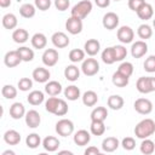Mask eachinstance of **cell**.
<instances>
[{"mask_svg": "<svg viewBox=\"0 0 155 155\" xmlns=\"http://www.w3.org/2000/svg\"><path fill=\"white\" fill-rule=\"evenodd\" d=\"M21 62H23V61H22V58H21V56H19V53H18L17 50L16 51H8V52H6V54L4 57V63L8 68H15Z\"/></svg>", "mask_w": 155, "mask_h": 155, "instance_id": "7c38bea8", "label": "cell"}, {"mask_svg": "<svg viewBox=\"0 0 155 155\" xmlns=\"http://www.w3.org/2000/svg\"><path fill=\"white\" fill-rule=\"evenodd\" d=\"M17 86H18V88H19L21 91L27 92V91H29V90L33 87V80L29 79V78H22V79H19Z\"/></svg>", "mask_w": 155, "mask_h": 155, "instance_id": "bcb514c9", "label": "cell"}, {"mask_svg": "<svg viewBox=\"0 0 155 155\" xmlns=\"http://www.w3.org/2000/svg\"><path fill=\"white\" fill-rule=\"evenodd\" d=\"M155 133V121L153 119H143L134 127V134L137 138H149Z\"/></svg>", "mask_w": 155, "mask_h": 155, "instance_id": "6da1fadb", "label": "cell"}, {"mask_svg": "<svg viewBox=\"0 0 155 155\" xmlns=\"http://www.w3.org/2000/svg\"><path fill=\"white\" fill-rule=\"evenodd\" d=\"M136 87H137L138 92H140V93H150L151 92V88H150V85H149V76H142V78H139L137 80Z\"/></svg>", "mask_w": 155, "mask_h": 155, "instance_id": "d6a6232c", "label": "cell"}, {"mask_svg": "<svg viewBox=\"0 0 155 155\" xmlns=\"http://www.w3.org/2000/svg\"><path fill=\"white\" fill-rule=\"evenodd\" d=\"M45 99V96H44V92L39 91V90H35V91H31L28 97H27V101L29 104L31 105H40Z\"/></svg>", "mask_w": 155, "mask_h": 155, "instance_id": "484cf974", "label": "cell"}, {"mask_svg": "<svg viewBox=\"0 0 155 155\" xmlns=\"http://www.w3.org/2000/svg\"><path fill=\"white\" fill-rule=\"evenodd\" d=\"M121 145L125 150H133L136 147V140L132 137H126L121 140Z\"/></svg>", "mask_w": 155, "mask_h": 155, "instance_id": "681fc988", "label": "cell"}, {"mask_svg": "<svg viewBox=\"0 0 155 155\" xmlns=\"http://www.w3.org/2000/svg\"><path fill=\"white\" fill-rule=\"evenodd\" d=\"M102 24L105 29L108 30H113L119 25V16L115 12H107L103 16L102 19Z\"/></svg>", "mask_w": 155, "mask_h": 155, "instance_id": "9c48e42d", "label": "cell"}, {"mask_svg": "<svg viewBox=\"0 0 155 155\" xmlns=\"http://www.w3.org/2000/svg\"><path fill=\"white\" fill-rule=\"evenodd\" d=\"M17 51H18V53H19V56H21V58H22L23 62H31L34 59V51L31 48L25 47V46H22Z\"/></svg>", "mask_w": 155, "mask_h": 155, "instance_id": "ab89813d", "label": "cell"}, {"mask_svg": "<svg viewBox=\"0 0 155 155\" xmlns=\"http://www.w3.org/2000/svg\"><path fill=\"white\" fill-rule=\"evenodd\" d=\"M90 131L93 136H102L105 132V125L104 121H98V120H91V126Z\"/></svg>", "mask_w": 155, "mask_h": 155, "instance_id": "4dcf8cb0", "label": "cell"}, {"mask_svg": "<svg viewBox=\"0 0 155 155\" xmlns=\"http://www.w3.org/2000/svg\"><path fill=\"white\" fill-rule=\"evenodd\" d=\"M140 153L144 155H151L155 151V143L149 139V138H144L140 143Z\"/></svg>", "mask_w": 155, "mask_h": 155, "instance_id": "e575fe53", "label": "cell"}, {"mask_svg": "<svg viewBox=\"0 0 155 155\" xmlns=\"http://www.w3.org/2000/svg\"><path fill=\"white\" fill-rule=\"evenodd\" d=\"M40 143H41V138H40V136H39L38 133H30V134H28L27 138H25V144H27V147L30 148V149L38 148V147L40 145Z\"/></svg>", "mask_w": 155, "mask_h": 155, "instance_id": "f35d334b", "label": "cell"}, {"mask_svg": "<svg viewBox=\"0 0 155 155\" xmlns=\"http://www.w3.org/2000/svg\"><path fill=\"white\" fill-rule=\"evenodd\" d=\"M59 154H68V155H71L73 153H71V151H68V150H63V151H59Z\"/></svg>", "mask_w": 155, "mask_h": 155, "instance_id": "91938a15", "label": "cell"}, {"mask_svg": "<svg viewBox=\"0 0 155 155\" xmlns=\"http://www.w3.org/2000/svg\"><path fill=\"white\" fill-rule=\"evenodd\" d=\"M117 39H119V41L120 42H122V44H130V42H132L133 41V39H134V31H133V29L131 28V27H128V25H122V27H120L119 29H117Z\"/></svg>", "mask_w": 155, "mask_h": 155, "instance_id": "52a82bcc", "label": "cell"}, {"mask_svg": "<svg viewBox=\"0 0 155 155\" xmlns=\"http://www.w3.org/2000/svg\"><path fill=\"white\" fill-rule=\"evenodd\" d=\"M92 11V2L90 0H82L78 4H75L71 8V16L78 17L80 19L86 18Z\"/></svg>", "mask_w": 155, "mask_h": 155, "instance_id": "7a4b0ae2", "label": "cell"}, {"mask_svg": "<svg viewBox=\"0 0 155 155\" xmlns=\"http://www.w3.org/2000/svg\"><path fill=\"white\" fill-rule=\"evenodd\" d=\"M64 76H65V79H67L68 81L74 82V81H76V80L79 79V76H80V70H79V68H78L76 65H74V64L67 65L65 69H64Z\"/></svg>", "mask_w": 155, "mask_h": 155, "instance_id": "603a6c76", "label": "cell"}, {"mask_svg": "<svg viewBox=\"0 0 155 155\" xmlns=\"http://www.w3.org/2000/svg\"><path fill=\"white\" fill-rule=\"evenodd\" d=\"M64 97L68 101H76L80 97V88L75 85H70L64 90Z\"/></svg>", "mask_w": 155, "mask_h": 155, "instance_id": "d590c367", "label": "cell"}, {"mask_svg": "<svg viewBox=\"0 0 155 155\" xmlns=\"http://www.w3.org/2000/svg\"><path fill=\"white\" fill-rule=\"evenodd\" d=\"M24 117H25V124H27V126L29 128H36V127H39V125L41 122L40 114L36 110H34V109L27 111Z\"/></svg>", "mask_w": 155, "mask_h": 155, "instance_id": "4fadbf2b", "label": "cell"}, {"mask_svg": "<svg viewBox=\"0 0 155 155\" xmlns=\"http://www.w3.org/2000/svg\"><path fill=\"white\" fill-rule=\"evenodd\" d=\"M15 155V151H12V150H6V151H4L2 153V155Z\"/></svg>", "mask_w": 155, "mask_h": 155, "instance_id": "680465c9", "label": "cell"}, {"mask_svg": "<svg viewBox=\"0 0 155 155\" xmlns=\"http://www.w3.org/2000/svg\"><path fill=\"white\" fill-rule=\"evenodd\" d=\"M12 39L16 44H24L28 39H29V34L25 29L23 28H18V29H15L13 33H12Z\"/></svg>", "mask_w": 155, "mask_h": 155, "instance_id": "83f0119b", "label": "cell"}, {"mask_svg": "<svg viewBox=\"0 0 155 155\" xmlns=\"http://www.w3.org/2000/svg\"><path fill=\"white\" fill-rule=\"evenodd\" d=\"M137 16L140 18V19H143V21H148V19H150L151 17H153V15H154V10H153V6L150 5V4H148V2H145L137 12Z\"/></svg>", "mask_w": 155, "mask_h": 155, "instance_id": "d4e9b609", "label": "cell"}, {"mask_svg": "<svg viewBox=\"0 0 155 155\" xmlns=\"http://www.w3.org/2000/svg\"><path fill=\"white\" fill-rule=\"evenodd\" d=\"M120 143L116 137H107L102 142V150L105 153H113L119 148Z\"/></svg>", "mask_w": 155, "mask_h": 155, "instance_id": "e0dca14e", "label": "cell"}, {"mask_svg": "<svg viewBox=\"0 0 155 155\" xmlns=\"http://www.w3.org/2000/svg\"><path fill=\"white\" fill-rule=\"evenodd\" d=\"M85 51L81 48H74L69 52V59L73 63H78V62H82L85 59Z\"/></svg>", "mask_w": 155, "mask_h": 155, "instance_id": "60d3db41", "label": "cell"}, {"mask_svg": "<svg viewBox=\"0 0 155 155\" xmlns=\"http://www.w3.org/2000/svg\"><path fill=\"white\" fill-rule=\"evenodd\" d=\"M69 5H70V1L69 0H54V7L58 11H65V10H68Z\"/></svg>", "mask_w": 155, "mask_h": 155, "instance_id": "f5cc1de1", "label": "cell"}, {"mask_svg": "<svg viewBox=\"0 0 155 155\" xmlns=\"http://www.w3.org/2000/svg\"><path fill=\"white\" fill-rule=\"evenodd\" d=\"M148 52V45L144 40H138L131 46V54L133 58H140Z\"/></svg>", "mask_w": 155, "mask_h": 155, "instance_id": "30bf717a", "label": "cell"}, {"mask_svg": "<svg viewBox=\"0 0 155 155\" xmlns=\"http://www.w3.org/2000/svg\"><path fill=\"white\" fill-rule=\"evenodd\" d=\"M11 5V0H0V6L1 7H8Z\"/></svg>", "mask_w": 155, "mask_h": 155, "instance_id": "6f0895ef", "label": "cell"}, {"mask_svg": "<svg viewBox=\"0 0 155 155\" xmlns=\"http://www.w3.org/2000/svg\"><path fill=\"white\" fill-rule=\"evenodd\" d=\"M149 85L151 88V92L155 91V76H149Z\"/></svg>", "mask_w": 155, "mask_h": 155, "instance_id": "9f6ffc18", "label": "cell"}, {"mask_svg": "<svg viewBox=\"0 0 155 155\" xmlns=\"http://www.w3.org/2000/svg\"><path fill=\"white\" fill-rule=\"evenodd\" d=\"M56 132L62 137H68L74 132V124L69 119H61L56 124Z\"/></svg>", "mask_w": 155, "mask_h": 155, "instance_id": "3957f363", "label": "cell"}, {"mask_svg": "<svg viewBox=\"0 0 155 155\" xmlns=\"http://www.w3.org/2000/svg\"><path fill=\"white\" fill-rule=\"evenodd\" d=\"M45 92L48 96H58L62 92V85L61 82L52 80V81H47L45 85Z\"/></svg>", "mask_w": 155, "mask_h": 155, "instance_id": "7402d4cb", "label": "cell"}, {"mask_svg": "<svg viewBox=\"0 0 155 155\" xmlns=\"http://www.w3.org/2000/svg\"><path fill=\"white\" fill-rule=\"evenodd\" d=\"M2 27L5 28V29H15L16 27H17V23H18V21H17V17L13 15V13H6L4 17H2Z\"/></svg>", "mask_w": 155, "mask_h": 155, "instance_id": "f546056e", "label": "cell"}, {"mask_svg": "<svg viewBox=\"0 0 155 155\" xmlns=\"http://www.w3.org/2000/svg\"><path fill=\"white\" fill-rule=\"evenodd\" d=\"M114 47V53H115V59L116 62H120V61H124L127 56V50L125 46L122 45H116V46H113Z\"/></svg>", "mask_w": 155, "mask_h": 155, "instance_id": "ee69618b", "label": "cell"}, {"mask_svg": "<svg viewBox=\"0 0 155 155\" xmlns=\"http://www.w3.org/2000/svg\"><path fill=\"white\" fill-rule=\"evenodd\" d=\"M73 139H74V143H75L76 145L84 147V145H87V144L90 143V140H91V134H90V132L86 131V130H79L78 132L74 133Z\"/></svg>", "mask_w": 155, "mask_h": 155, "instance_id": "9a60e30c", "label": "cell"}, {"mask_svg": "<svg viewBox=\"0 0 155 155\" xmlns=\"http://www.w3.org/2000/svg\"><path fill=\"white\" fill-rule=\"evenodd\" d=\"M31 76H33V79H34V81L40 82V84H45V82L48 81L51 74H50L48 69L42 68V67H39V68H35V69L33 70Z\"/></svg>", "mask_w": 155, "mask_h": 155, "instance_id": "5bb4252c", "label": "cell"}, {"mask_svg": "<svg viewBox=\"0 0 155 155\" xmlns=\"http://www.w3.org/2000/svg\"><path fill=\"white\" fill-rule=\"evenodd\" d=\"M108 107L113 110H120L124 104H125V101L124 98L120 96V94H111L109 98H108Z\"/></svg>", "mask_w": 155, "mask_h": 155, "instance_id": "cb8c5ba5", "label": "cell"}, {"mask_svg": "<svg viewBox=\"0 0 155 155\" xmlns=\"http://www.w3.org/2000/svg\"><path fill=\"white\" fill-rule=\"evenodd\" d=\"M84 48H85L84 51H85L88 56L93 57V56H96V54L99 52V50H101V42H99L97 39H88V40L85 42Z\"/></svg>", "mask_w": 155, "mask_h": 155, "instance_id": "2e32d148", "label": "cell"}, {"mask_svg": "<svg viewBox=\"0 0 155 155\" xmlns=\"http://www.w3.org/2000/svg\"><path fill=\"white\" fill-rule=\"evenodd\" d=\"M82 27H84L82 25V19H80L78 17H74V16H70L65 22V29L71 35L80 34L82 31Z\"/></svg>", "mask_w": 155, "mask_h": 155, "instance_id": "5b68a950", "label": "cell"}, {"mask_svg": "<svg viewBox=\"0 0 155 155\" xmlns=\"http://www.w3.org/2000/svg\"><path fill=\"white\" fill-rule=\"evenodd\" d=\"M137 34L138 36L142 39V40H147V39H150L151 35H153V29L149 24H140L137 29Z\"/></svg>", "mask_w": 155, "mask_h": 155, "instance_id": "8d00e7d4", "label": "cell"}, {"mask_svg": "<svg viewBox=\"0 0 155 155\" xmlns=\"http://www.w3.org/2000/svg\"><path fill=\"white\" fill-rule=\"evenodd\" d=\"M128 76L121 74L120 71H115L113 74V78H111V81L113 84L116 86V87H125L128 85Z\"/></svg>", "mask_w": 155, "mask_h": 155, "instance_id": "1f68e13d", "label": "cell"}, {"mask_svg": "<svg viewBox=\"0 0 155 155\" xmlns=\"http://www.w3.org/2000/svg\"><path fill=\"white\" fill-rule=\"evenodd\" d=\"M94 4L101 8H105L110 5V0H94Z\"/></svg>", "mask_w": 155, "mask_h": 155, "instance_id": "11a10c76", "label": "cell"}, {"mask_svg": "<svg viewBox=\"0 0 155 155\" xmlns=\"http://www.w3.org/2000/svg\"><path fill=\"white\" fill-rule=\"evenodd\" d=\"M34 5L40 11H47L51 7L52 1L51 0H34Z\"/></svg>", "mask_w": 155, "mask_h": 155, "instance_id": "f907efd6", "label": "cell"}, {"mask_svg": "<svg viewBox=\"0 0 155 155\" xmlns=\"http://www.w3.org/2000/svg\"><path fill=\"white\" fill-rule=\"evenodd\" d=\"M67 113H68V104H67V102L64 99H61L59 98V102H58V105L56 108L54 115H57V116H64Z\"/></svg>", "mask_w": 155, "mask_h": 155, "instance_id": "7dc6e473", "label": "cell"}, {"mask_svg": "<svg viewBox=\"0 0 155 155\" xmlns=\"http://www.w3.org/2000/svg\"><path fill=\"white\" fill-rule=\"evenodd\" d=\"M42 63L46 65V67H53L57 64L58 59H59V54L57 52V50L54 48H47L42 53Z\"/></svg>", "mask_w": 155, "mask_h": 155, "instance_id": "ba28073f", "label": "cell"}, {"mask_svg": "<svg viewBox=\"0 0 155 155\" xmlns=\"http://www.w3.org/2000/svg\"><path fill=\"white\" fill-rule=\"evenodd\" d=\"M133 108L138 114L148 115L153 111V103L148 98H138V99H136Z\"/></svg>", "mask_w": 155, "mask_h": 155, "instance_id": "8992f818", "label": "cell"}, {"mask_svg": "<svg viewBox=\"0 0 155 155\" xmlns=\"http://www.w3.org/2000/svg\"><path fill=\"white\" fill-rule=\"evenodd\" d=\"M35 12H36V6L29 2H25L19 7V15L24 18H33L35 16Z\"/></svg>", "mask_w": 155, "mask_h": 155, "instance_id": "4316f807", "label": "cell"}, {"mask_svg": "<svg viewBox=\"0 0 155 155\" xmlns=\"http://www.w3.org/2000/svg\"><path fill=\"white\" fill-rule=\"evenodd\" d=\"M107 116H108V110L105 107H97L91 111V120L105 121Z\"/></svg>", "mask_w": 155, "mask_h": 155, "instance_id": "836d02e7", "label": "cell"}, {"mask_svg": "<svg viewBox=\"0 0 155 155\" xmlns=\"http://www.w3.org/2000/svg\"><path fill=\"white\" fill-rule=\"evenodd\" d=\"M59 144L61 142L58 140V138H56L54 136H47L44 138L42 140V147L46 151H50V153H53L56 151L58 148H59Z\"/></svg>", "mask_w": 155, "mask_h": 155, "instance_id": "ac0fdd59", "label": "cell"}, {"mask_svg": "<svg viewBox=\"0 0 155 155\" xmlns=\"http://www.w3.org/2000/svg\"><path fill=\"white\" fill-rule=\"evenodd\" d=\"M144 4H145V0H128V7L133 12H137Z\"/></svg>", "mask_w": 155, "mask_h": 155, "instance_id": "816d5d0a", "label": "cell"}, {"mask_svg": "<svg viewBox=\"0 0 155 155\" xmlns=\"http://www.w3.org/2000/svg\"><path fill=\"white\" fill-rule=\"evenodd\" d=\"M82 103L86 105V107H93L97 104L98 102V96L94 91H86L84 94H82Z\"/></svg>", "mask_w": 155, "mask_h": 155, "instance_id": "f1b7e54d", "label": "cell"}, {"mask_svg": "<svg viewBox=\"0 0 155 155\" xmlns=\"http://www.w3.org/2000/svg\"><path fill=\"white\" fill-rule=\"evenodd\" d=\"M51 41H52V44L57 48H64L70 42L68 35L65 33H63V31H56V33H53L52 36H51Z\"/></svg>", "mask_w": 155, "mask_h": 155, "instance_id": "8fae6325", "label": "cell"}, {"mask_svg": "<svg viewBox=\"0 0 155 155\" xmlns=\"http://www.w3.org/2000/svg\"><path fill=\"white\" fill-rule=\"evenodd\" d=\"M101 153V150L97 148V147H88L86 150H85V155H98Z\"/></svg>", "mask_w": 155, "mask_h": 155, "instance_id": "db71d44e", "label": "cell"}, {"mask_svg": "<svg viewBox=\"0 0 155 155\" xmlns=\"http://www.w3.org/2000/svg\"><path fill=\"white\" fill-rule=\"evenodd\" d=\"M117 71H120L121 74L126 75V76H131L133 74V64L131 62H122L119 68H117Z\"/></svg>", "mask_w": 155, "mask_h": 155, "instance_id": "f6af8a7d", "label": "cell"}, {"mask_svg": "<svg viewBox=\"0 0 155 155\" xmlns=\"http://www.w3.org/2000/svg\"><path fill=\"white\" fill-rule=\"evenodd\" d=\"M4 140L8 145H17L21 142V134L16 130H7L4 133Z\"/></svg>", "mask_w": 155, "mask_h": 155, "instance_id": "ffe728a7", "label": "cell"}, {"mask_svg": "<svg viewBox=\"0 0 155 155\" xmlns=\"http://www.w3.org/2000/svg\"><path fill=\"white\" fill-rule=\"evenodd\" d=\"M58 102H59V98H57L56 96H51V97L46 101V103H45V109H46V111H48V113H51V114H54L56 108H57V105H58Z\"/></svg>", "mask_w": 155, "mask_h": 155, "instance_id": "7bdbcfd3", "label": "cell"}, {"mask_svg": "<svg viewBox=\"0 0 155 155\" xmlns=\"http://www.w3.org/2000/svg\"><path fill=\"white\" fill-rule=\"evenodd\" d=\"M144 70L148 71V73H155V56L151 54L149 56L145 61H144Z\"/></svg>", "mask_w": 155, "mask_h": 155, "instance_id": "c3c4849f", "label": "cell"}, {"mask_svg": "<svg viewBox=\"0 0 155 155\" xmlns=\"http://www.w3.org/2000/svg\"><path fill=\"white\" fill-rule=\"evenodd\" d=\"M10 116L15 120H19L23 116H25V108L22 103L16 102L10 107Z\"/></svg>", "mask_w": 155, "mask_h": 155, "instance_id": "d6986e66", "label": "cell"}, {"mask_svg": "<svg viewBox=\"0 0 155 155\" xmlns=\"http://www.w3.org/2000/svg\"><path fill=\"white\" fill-rule=\"evenodd\" d=\"M1 94L6 99H13L17 97V88L12 85H4L1 88Z\"/></svg>", "mask_w": 155, "mask_h": 155, "instance_id": "b9f144b4", "label": "cell"}, {"mask_svg": "<svg viewBox=\"0 0 155 155\" xmlns=\"http://www.w3.org/2000/svg\"><path fill=\"white\" fill-rule=\"evenodd\" d=\"M31 46L36 50H41L47 45V38L42 33H35L31 36Z\"/></svg>", "mask_w": 155, "mask_h": 155, "instance_id": "44dd1931", "label": "cell"}, {"mask_svg": "<svg viewBox=\"0 0 155 155\" xmlns=\"http://www.w3.org/2000/svg\"><path fill=\"white\" fill-rule=\"evenodd\" d=\"M153 25H154V28H155V18H154V21H153Z\"/></svg>", "mask_w": 155, "mask_h": 155, "instance_id": "94428289", "label": "cell"}, {"mask_svg": "<svg viewBox=\"0 0 155 155\" xmlns=\"http://www.w3.org/2000/svg\"><path fill=\"white\" fill-rule=\"evenodd\" d=\"M102 61L105 63V64H113L116 62L115 59V53H114V47H107L103 50L102 52Z\"/></svg>", "mask_w": 155, "mask_h": 155, "instance_id": "74e56055", "label": "cell"}, {"mask_svg": "<svg viewBox=\"0 0 155 155\" xmlns=\"http://www.w3.org/2000/svg\"><path fill=\"white\" fill-rule=\"evenodd\" d=\"M113 1H120V0H113Z\"/></svg>", "mask_w": 155, "mask_h": 155, "instance_id": "6125c7cd", "label": "cell"}, {"mask_svg": "<svg viewBox=\"0 0 155 155\" xmlns=\"http://www.w3.org/2000/svg\"><path fill=\"white\" fill-rule=\"evenodd\" d=\"M81 70L86 76H93L99 71V63L94 58H86L82 61Z\"/></svg>", "mask_w": 155, "mask_h": 155, "instance_id": "277c9868", "label": "cell"}]
</instances>
